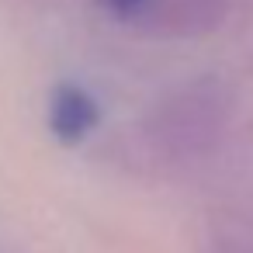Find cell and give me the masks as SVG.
Returning <instances> with one entry per match:
<instances>
[{
  "mask_svg": "<svg viewBox=\"0 0 253 253\" xmlns=\"http://www.w3.org/2000/svg\"><path fill=\"white\" fill-rule=\"evenodd\" d=\"M101 122L97 101L80 84H59L49 97V132L63 146H80Z\"/></svg>",
  "mask_w": 253,
  "mask_h": 253,
  "instance_id": "6da1fadb",
  "label": "cell"
},
{
  "mask_svg": "<svg viewBox=\"0 0 253 253\" xmlns=\"http://www.w3.org/2000/svg\"><path fill=\"white\" fill-rule=\"evenodd\" d=\"M101 4L111 18H135L146 7V0H101Z\"/></svg>",
  "mask_w": 253,
  "mask_h": 253,
  "instance_id": "7a4b0ae2",
  "label": "cell"
}]
</instances>
